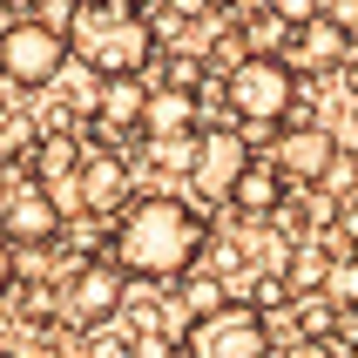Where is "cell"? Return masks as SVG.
Here are the masks:
<instances>
[{"label": "cell", "instance_id": "f546056e", "mask_svg": "<svg viewBox=\"0 0 358 358\" xmlns=\"http://www.w3.org/2000/svg\"><path fill=\"white\" fill-rule=\"evenodd\" d=\"M331 75L345 81V95H358V48H345V61H338V68H331Z\"/></svg>", "mask_w": 358, "mask_h": 358}, {"label": "cell", "instance_id": "52a82bcc", "mask_svg": "<svg viewBox=\"0 0 358 358\" xmlns=\"http://www.w3.org/2000/svg\"><path fill=\"white\" fill-rule=\"evenodd\" d=\"M122 298H129V271H122V264L108 257V250L81 257L75 271H68V278L55 284V304H61V318L75 324V331L122 318Z\"/></svg>", "mask_w": 358, "mask_h": 358}, {"label": "cell", "instance_id": "ba28073f", "mask_svg": "<svg viewBox=\"0 0 358 358\" xmlns=\"http://www.w3.org/2000/svg\"><path fill=\"white\" fill-rule=\"evenodd\" d=\"M101 88L88 95V115H81V129H88V142L95 149H115L122 136H142V101H149V81L142 75H95Z\"/></svg>", "mask_w": 358, "mask_h": 358}, {"label": "cell", "instance_id": "484cf974", "mask_svg": "<svg viewBox=\"0 0 358 358\" xmlns=\"http://www.w3.org/2000/svg\"><path fill=\"white\" fill-rule=\"evenodd\" d=\"M264 7H271L284 27H298V20H318V14H324V0H264Z\"/></svg>", "mask_w": 358, "mask_h": 358}, {"label": "cell", "instance_id": "9a60e30c", "mask_svg": "<svg viewBox=\"0 0 358 358\" xmlns=\"http://www.w3.org/2000/svg\"><path fill=\"white\" fill-rule=\"evenodd\" d=\"M27 156H34V182H41V189H55V182H61V176H68V169L81 162V149H75V136H68V129H61V136L48 129V136H41L34 149H27Z\"/></svg>", "mask_w": 358, "mask_h": 358}, {"label": "cell", "instance_id": "d590c367", "mask_svg": "<svg viewBox=\"0 0 358 358\" xmlns=\"http://www.w3.org/2000/svg\"><path fill=\"white\" fill-rule=\"evenodd\" d=\"M345 358H358V345H352V352H345Z\"/></svg>", "mask_w": 358, "mask_h": 358}, {"label": "cell", "instance_id": "277c9868", "mask_svg": "<svg viewBox=\"0 0 358 358\" xmlns=\"http://www.w3.org/2000/svg\"><path fill=\"white\" fill-rule=\"evenodd\" d=\"M176 352L182 358H271V324L250 298H223L217 311L182 324Z\"/></svg>", "mask_w": 358, "mask_h": 358}, {"label": "cell", "instance_id": "8992f818", "mask_svg": "<svg viewBox=\"0 0 358 358\" xmlns=\"http://www.w3.org/2000/svg\"><path fill=\"white\" fill-rule=\"evenodd\" d=\"M48 196H55L61 217L101 223L108 210H122V203H129V156H115V149H88V156H81L75 169L48 189Z\"/></svg>", "mask_w": 358, "mask_h": 358}, {"label": "cell", "instance_id": "d6986e66", "mask_svg": "<svg viewBox=\"0 0 358 358\" xmlns=\"http://www.w3.org/2000/svg\"><path fill=\"white\" fill-rule=\"evenodd\" d=\"M0 304H14V311H20V324H48V318L61 311V304H55V284H48V278H27V284L14 278V291H7Z\"/></svg>", "mask_w": 358, "mask_h": 358}, {"label": "cell", "instance_id": "6da1fadb", "mask_svg": "<svg viewBox=\"0 0 358 358\" xmlns=\"http://www.w3.org/2000/svg\"><path fill=\"white\" fill-rule=\"evenodd\" d=\"M217 223L203 217L189 196H169V189H149V196L122 203L115 230H108V257L142 284H176L189 264L203 257Z\"/></svg>", "mask_w": 358, "mask_h": 358}, {"label": "cell", "instance_id": "44dd1931", "mask_svg": "<svg viewBox=\"0 0 358 358\" xmlns=\"http://www.w3.org/2000/svg\"><path fill=\"white\" fill-rule=\"evenodd\" d=\"M324 298L338 304V311H358V250H345L331 264V278H324Z\"/></svg>", "mask_w": 358, "mask_h": 358}, {"label": "cell", "instance_id": "1f68e13d", "mask_svg": "<svg viewBox=\"0 0 358 358\" xmlns=\"http://www.w3.org/2000/svg\"><path fill=\"white\" fill-rule=\"evenodd\" d=\"M7 169H14V149H7V136H0V182H7Z\"/></svg>", "mask_w": 358, "mask_h": 358}, {"label": "cell", "instance_id": "5b68a950", "mask_svg": "<svg viewBox=\"0 0 358 358\" xmlns=\"http://www.w3.org/2000/svg\"><path fill=\"white\" fill-rule=\"evenodd\" d=\"M68 68V34L41 14H14L0 27V81L7 88H48Z\"/></svg>", "mask_w": 358, "mask_h": 358}, {"label": "cell", "instance_id": "9c48e42d", "mask_svg": "<svg viewBox=\"0 0 358 358\" xmlns=\"http://www.w3.org/2000/svg\"><path fill=\"white\" fill-rule=\"evenodd\" d=\"M331 156H338V136H331L324 122L291 115V122H278V129H271V156H264V162H271L284 182H304V189H311V182L331 169Z\"/></svg>", "mask_w": 358, "mask_h": 358}, {"label": "cell", "instance_id": "ffe728a7", "mask_svg": "<svg viewBox=\"0 0 358 358\" xmlns=\"http://www.w3.org/2000/svg\"><path fill=\"white\" fill-rule=\"evenodd\" d=\"M81 358H136V331H122L115 318L81 331Z\"/></svg>", "mask_w": 358, "mask_h": 358}, {"label": "cell", "instance_id": "4dcf8cb0", "mask_svg": "<svg viewBox=\"0 0 358 358\" xmlns=\"http://www.w3.org/2000/svg\"><path fill=\"white\" fill-rule=\"evenodd\" d=\"M291 358H338V352H331V338H298V352H291Z\"/></svg>", "mask_w": 358, "mask_h": 358}, {"label": "cell", "instance_id": "d6a6232c", "mask_svg": "<svg viewBox=\"0 0 358 358\" xmlns=\"http://www.w3.org/2000/svg\"><path fill=\"white\" fill-rule=\"evenodd\" d=\"M0 7H14V14H34L41 0H0Z\"/></svg>", "mask_w": 358, "mask_h": 358}, {"label": "cell", "instance_id": "4316f807", "mask_svg": "<svg viewBox=\"0 0 358 358\" xmlns=\"http://www.w3.org/2000/svg\"><path fill=\"white\" fill-rule=\"evenodd\" d=\"M162 14H176V20H210L217 14V0H156Z\"/></svg>", "mask_w": 358, "mask_h": 358}, {"label": "cell", "instance_id": "603a6c76", "mask_svg": "<svg viewBox=\"0 0 358 358\" xmlns=\"http://www.w3.org/2000/svg\"><path fill=\"white\" fill-rule=\"evenodd\" d=\"M284 278H291V291H298V298H311V291H324V278H331V257L304 250L298 264H284Z\"/></svg>", "mask_w": 358, "mask_h": 358}, {"label": "cell", "instance_id": "836d02e7", "mask_svg": "<svg viewBox=\"0 0 358 358\" xmlns=\"http://www.w3.org/2000/svg\"><path fill=\"white\" fill-rule=\"evenodd\" d=\"M129 7H156V0H129Z\"/></svg>", "mask_w": 358, "mask_h": 358}, {"label": "cell", "instance_id": "ac0fdd59", "mask_svg": "<svg viewBox=\"0 0 358 358\" xmlns=\"http://www.w3.org/2000/svg\"><path fill=\"white\" fill-rule=\"evenodd\" d=\"M264 223H271V230H278L284 243H304V237H311V230H324V217H318V203H304V196H291V189H284V203H278V210H271V217H264Z\"/></svg>", "mask_w": 358, "mask_h": 358}, {"label": "cell", "instance_id": "7c38bea8", "mask_svg": "<svg viewBox=\"0 0 358 358\" xmlns=\"http://www.w3.org/2000/svg\"><path fill=\"white\" fill-rule=\"evenodd\" d=\"M345 27L331 14H318V20H298V27H284V48H278V61L291 68V75H331L345 61Z\"/></svg>", "mask_w": 358, "mask_h": 358}, {"label": "cell", "instance_id": "e0dca14e", "mask_svg": "<svg viewBox=\"0 0 358 358\" xmlns=\"http://www.w3.org/2000/svg\"><path fill=\"white\" fill-rule=\"evenodd\" d=\"M230 27H237L243 55H278V48H284V20L271 14V7H250V14H237Z\"/></svg>", "mask_w": 358, "mask_h": 358}, {"label": "cell", "instance_id": "d4e9b609", "mask_svg": "<svg viewBox=\"0 0 358 358\" xmlns=\"http://www.w3.org/2000/svg\"><path fill=\"white\" fill-rule=\"evenodd\" d=\"M324 237L331 243H345V250H358V196H345L331 217H324Z\"/></svg>", "mask_w": 358, "mask_h": 358}, {"label": "cell", "instance_id": "4fadbf2b", "mask_svg": "<svg viewBox=\"0 0 358 358\" xmlns=\"http://www.w3.org/2000/svg\"><path fill=\"white\" fill-rule=\"evenodd\" d=\"M142 136L149 142H176V136H203V115L182 88H149L142 101Z\"/></svg>", "mask_w": 358, "mask_h": 358}, {"label": "cell", "instance_id": "2e32d148", "mask_svg": "<svg viewBox=\"0 0 358 358\" xmlns=\"http://www.w3.org/2000/svg\"><path fill=\"white\" fill-rule=\"evenodd\" d=\"M223 298H230V291H223V278H217V271H203V264H189V271L176 278V304H182V318H203V311H217Z\"/></svg>", "mask_w": 358, "mask_h": 358}, {"label": "cell", "instance_id": "7a4b0ae2", "mask_svg": "<svg viewBox=\"0 0 358 358\" xmlns=\"http://www.w3.org/2000/svg\"><path fill=\"white\" fill-rule=\"evenodd\" d=\"M61 34H68V61H81L88 75H142L156 61V27L129 0H68Z\"/></svg>", "mask_w": 358, "mask_h": 358}, {"label": "cell", "instance_id": "30bf717a", "mask_svg": "<svg viewBox=\"0 0 358 358\" xmlns=\"http://www.w3.org/2000/svg\"><path fill=\"white\" fill-rule=\"evenodd\" d=\"M61 210L55 196L41 189V182H20V189H7L0 196V237L14 243V250H48V243H61Z\"/></svg>", "mask_w": 358, "mask_h": 358}, {"label": "cell", "instance_id": "3957f363", "mask_svg": "<svg viewBox=\"0 0 358 358\" xmlns=\"http://www.w3.org/2000/svg\"><path fill=\"white\" fill-rule=\"evenodd\" d=\"M223 108L243 129H278V122L298 115V75L278 55H243L223 68Z\"/></svg>", "mask_w": 358, "mask_h": 358}, {"label": "cell", "instance_id": "5bb4252c", "mask_svg": "<svg viewBox=\"0 0 358 358\" xmlns=\"http://www.w3.org/2000/svg\"><path fill=\"white\" fill-rule=\"evenodd\" d=\"M284 189H291V182H284V176H278V169H271L264 156H250V162H243V176L230 182V196H223V203H230L237 217L264 223V217H271V210L284 203Z\"/></svg>", "mask_w": 358, "mask_h": 358}, {"label": "cell", "instance_id": "8fae6325", "mask_svg": "<svg viewBox=\"0 0 358 358\" xmlns=\"http://www.w3.org/2000/svg\"><path fill=\"white\" fill-rule=\"evenodd\" d=\"M243 162H250V136L243 129H203L196 136V156H189V182H196V196H230V182L243 176Z\"/></svg>", "mask_w": 358, "mask_h": 358}, {"label": "cell", "instance_id": "7402d4cb", "mask_svg": "<svg viewBox=\"0 0 358 358\" xmlns=\"http://www.w3.org/2000/svg\"><path fill=\"white\" fill-rule=\"evenodd\" d=\"M210 75H217V68L196 61V55H169V61H162V88H182V95H196Z\"/></svg>", "mask_w": 358, "mask_h": 358}, {"label": "cell", "instance_id": "f1b7e54d", "mask_svg": "<svg viewBox=\"0 0 358 358\" xmlns=\"http://www.w3.org/2000/svg\"><path fill=\"white\" fill-rule=\"evenodd\" d=\"M14 278H20V250H14L7 237H0V298L14 291Z\"/></svg>", "mask_w": 358, "mask_h": 358}, {"label": "cell", "instance_id": "83f0119b", "mask_svg": "<svg viewBox=\"0 0 358 358\" xmlns=\"http://www.w3.org/2000/svg\"><path fill=\"white\" fill-rule=\"evenodd\" d=\"M324 14L338 20V27H345V41L358 48V0H324Z\"/></svg>", "mask_w": 358, "mask_h": 358}, {"label": "cell", "instance_id": "cb8c5ba5", "mask_svg": "<svg viewBox=\"0 0 358 358\" xmlns=\"http://www.w3.org/2000/svg\"><path fill=\"white\" fill-rule=\"evenodd\" d=\"M291 298H298V291H291L284 271H257V284H250V304H257V311H284Z\"/></svg>", "mask_w": 358, "mask_h": 358}, {"label": "cell", "instance_id": "e575fe53", "mask_svg": "<svg viewBox=\"0 0 358 358\" xmlns=\"http://www.w3.org/2000/svg\"><path fill=\"white\" fill-rule=\"evenodd\" d=\"M0 358H14V352H7V345H0Z\"/></svg>", "mask_w": 358, "mask_h": 358}]
</instances>
